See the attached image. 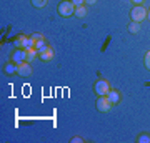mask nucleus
<instances>
[{
  "label": "nucleus",
  "mask_w": 150,
  "mask_h": 143,
  "mask_svg": "<svg viewBox=\"0 0 150 143\" xmlns=\"http://www.w3.org/2000/svg\"><path fill=\"white\" fill-rule=\"evenodd\" d=\"M93 92H95L97 97H103L110 92V85H108L107 80H97L95 85H93Z\"/></svg>",
  "instance_id": "nucleus-3"
},
{
  "label": "nucleus",
  "mask_w": 150,
  "mask_h": 143,
  "mask_svg": "<svg viewBox=\"0 0 150 143\" xmlns=\"http://www.w3.org/2000/svg\"><path fill=\"white\" fill-rule=\"evenodd\" d=\"M130 18L134 22H142L144 18H147V10L142 5H135L130 12Z\"/></svg>",
  "instance_id": "nucleus-5"
},
{
  "label": "nucleus",
  "mask_w": 150,
  "mask_h": 143,
  "mask_svg": "<svg viewBox=\"0 0 150 143\" xmlns=\"http://www.w3.org/2000/svg\"><path fill=\"white\" fill-rule=\"evenodd\" d=\"M59 13L60 17H64V18H69V17L75 15V5L70 2V0H65L59 5Z\"/></svg>",
  "instance_id": "nucleus-1"
},
{
  "label": "nucleus",
  "mask_w": 150,
  "mask_h": 143,
  "mask_svg": "<svg viewBox=\"0 0 150 143\" xmlns=\"http://www.w3.org/2000/svg\"><path fill=\"white\" fill-rule=\"evenodd\" d=\"M88 12H87V7L85 5H80V7H75V17H79V18H83Z\"/></svg>",
  "instance_id": "nucleus-11"
},
{
  "label": "nucleus",
  "mask_w": 150,
  "mask_h": 143,
  "mask_svg": "<svg viewBox=\"0 0 150 143\" xmlns=\"http://www.w3.org/2000/svg\"><path fill=\"white\" fill-rule=\"evenodd\" d=\"M4 72H5L7 75H15V73H18V65L10 62V63H7L5 67H4Z\"/></svg>",
  "instance_id": "nucleus-9"
},
{
  "label": "nucleus",
  "mask_w": 150,
  "mask_h": 143,
  "mask_svg": "<svg viewBox=\"0 0 150 143\" xmlns=\"http://www.w3.org/2000/svg\"><path fill=\"white\" fill-rule=\"evenodd\" d=\"M95 2H97V0H85V4H87V5H93Z\"/></svg>",
  "instance_id": "nucleus-22"
},
{
  "label": "nucleus",
  "mask_w": 150,
  "mask_h": 143,
  "mask_svg": "<svg viewBox=\"0 0 150 143\" xmlns=\"http://www.w3.org/2000/svg\"><path fill=\"white\" fill-rule=\"evenodd\" d=\"M48 0H32V5L37 7V8H43V7L47 5Z\"/></svg>",
  "instance_id": "nucleus-16"
},
{
  "label": "nucleus",
  "mask_w": 150,
  "mask_h": 143,
  "mask_svg": "<svg viewBox=\"0 0 150 143\" xmlns=\"http://www.w3.org/2000/svg\"><path fill=\"white\" fill-rule=\"evenodd\" d=\"M95 108L98 111H102V113H107V111L112 110V103H110V100L107 98V95L103 97H98L95 101Z\"/></svg>",
  "instance_id": "nucleus-4"
},
{
  "label": "nucleus",
  "mask_w": 150,
  "mask_h": 143,
  "mask_svg": "<svg viewBox=\"0 0 150 143\" xmlns=\"http://www.w3.org/2000/svg\"><path fill=\"white\" fill-rule=\"evenodd\" d=\"M129 32L130 33H139L140 32V22H130V25H129Z\"/></svg>",
  "instance_id": "nucleus-13"
},
{
  "label": "nucleus",
  "mask_w": 150,
  "mask_h": 143,
  "mask_svg": "<svg viewBox=\"0 0 150 143\" xmlns=\"http://www.w3.org/2000/svg\"><path fill=\"white\" fill-rule=\"evenodd\" d=\"M132 2H134L135 5H142L144 4V0H132Z\"/></svg>",
  "instance_id": "nucleus-21"
},
{
  "label": "nucleus",
  "mask_w": 150,
  "mask_h": 143,
  "mask_svg": "<svg viewBox=\"0 0 150 143\" xmlns=\"http://www.w3.org/2000/svg\"><path fill=\"white\" fill-rule=\"evenodd\" d=\"M82 142H83V138H77V137L72 138V143H82Z\"/></svg>",
  "instance_id": "nucleus-20"
},
{
  "label": "nucleus",
  "mask_w": 150,
  "mask_h": 143,
  "mask_svg": "<svg viewBox=\"0 0 150 143\" xmlns=\"http://www.w3.org/2000/svg\"><path fill=\"white\" fill-rule=\"evenodd\" d=\"M32 38H33V40H45V38H43V35H40V33H33Z\"/></svg>",
  "instance_id": "nucleus-19"
},
{
  "label": "nucleus",
  "mask_w": 150,
  "mask_h": 143,
  "mask_svg": "<svg viewBox=\"0 0 150 143\" xmlns=\"http://www.w3.org/2000/svg\"><path fill=\"white\" fill-rule=\"evenodd\" d=\"M12 62L17 65L23 63V62H27V50L25 48H15L13 50V53H12Z\"/></svg>",
  "instance_id": "nucleus-6"
},
{
  "label": "nucleus",
  "mask_w": 150,
  "mask_h": 143,
  "mask_svg": "<svg viewBox=\"0 0 150 143\" xmlns=\"http://www.w3.org/2000/svg\"><path fill=\"white\" fill-rule=\"evenodd\" d=\"M75 7H80V5H85V0H70Z\"/></svg>",
  "instance_id": "nucleus-18"
},
{
  "label": "nucleus",
  "mask_w": 150,
  "mask_h": 143,
  "mask_svg": "<svg viewBox=\"0 0 150 143\" xmlns=\"http://www.w3.org/2000/svg\"><path fill=\"white\" fill-rule=\"evenodd\" d=\"M37 57H38V52L35 50V48H28V50H27V62H28V63L33 62Z\"/></svg>",
  "instance_id": "nucleus-12"
},
{
  "label": "nucleus",
  "mask_w": 150,
  "mask_h": 143,
  "mask_svg": "<svg viewBox=\"0 0 150 143\" xmlns=\"http://www.w3.org/2000/svg\"><path fill=\"white\" fill-rule=\"evenodd\" d=\"M137 143H150V135L149 133H142V135L137 138Z\"/></svg>",
  "instance_id": "nucleus-15"
},
{
  "label": "nucleus",
  "mask_w": 150,
  "mask_h": 143,
  "mask_svg": "<svg viewBox=\"0 0 150 143\" xmlns=\"http://www.w3.org/2000/svg\"><path fill=\"white\" fill-rule=\"evenodd\" d=\"M144 62H145V67L150 70V52H147L145 53V58H144Z\"/></svg>",
  "instance_id": "nucleus-17"
},
{
  "label": "nucleus",
  "mask_w": 150,
  "mask_h": 143,
  "mask_svg": "<svg viewBox=\"0 0 150 143\" xmlns=\"http://www.w3.org/2000/svg\"><path fill=\"white\" fill-rule=\"evenodd\" d=\"M48 45H47V42H45V40H35V50H37V52H40V50H43V48H47Z\"/></svg>",
  "instance_id": "nucleus-14"
},
{
  "label": "nucleus",
  "mask_w": 150,
  "mask_h": 143,
  "mask_svg": "<svg viewBox=\"0 0 150 143\" xmlns=\"http://www.w3.org/2000/svg\"><path fill=\"white\" fill-rule=\"evenodd\" d=\"M107 98L110 100V103H112V105H117L118 101H120V93H118L117 90H110L107 93Z\"/></svg>",
  "instance_id": "nucleus-10"
},
{
  "label": "nucleus",
  "mask_w": 150,
  "mask_h": 143,
  "mask_svg": "<svg viewBox=\"0 0 150 143\" xmlns=\"http://www.w3.org/2000/svg\"><path fill=\"white\" fill-rule=\"evenodd\" d=\"M147 18H149V20H150V12H147Z\"/></svg>",
  "instance_id": "nucleus-23"
},
{
  "label": "nucleus",
  "mask_w": 150,
  "mask_h": 143,
  "mask_svg": "<svg viewBox=\"0 0 150 143\" xmlns=\"http://www.w3.org/2000/svg\"><path fill=\"white\" fill-rule=\"evenodd\" d=\"M18 75L20 77H30L32 75V67L28 62H23V63L18 65Z\"/></svg>",
  "instance_id": "nucleus-8"
},
{
  "label": "nucleus",
  "mask_w": 150,
  "mask_h": 143,
  "mask_svg": "<svg viewBox=\"0 0 150 143\" xmlns=\"http://www.w3.org/2000/svg\"><path fill=\"white\" fill-rule=\"evenodd\" d=\"M38 58L42 60V62H50V60L54 58V50L50 47L40 50V52H38Z\"/></svg>",
  "instance_id": "nucleus-7"
},
{
  "label": "nucleus",
  "mask_w": 150,
  "mask_h": 143,
  "mask_svg": "<svg viewBox=\"0 0 150 143\" xmlns=\"http://www.w3.org/2000/svg\"><path fill=\"white\" fill-rule=\"evenodd\" d=\"M15 45H17V48H25V50H28V48L35 47V40L32 38V35L30 37H27V35H18L15 40Z\"/></svg>",
  "instance_id": "nucleus-2"
}]
</instances>
